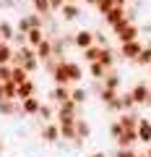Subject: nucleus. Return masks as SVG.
<instances>
[{
  "label": "nucleus",
  "mask_w": 151,
  "mask_h": 157,
  "mask_svg": "<svg viewBox=\"0 0 151 157\" xmlns=\"http://www.w3.org/2000/svg\"><path fill=\"white\" fill-rule=\"evenodd\" d=\"M102 100L110 105L112 100H117V92H115V89H102Z\"/></svg>",
  "instance_id": "nucleus-34"
},
{
  "label": "nucleus",
  "mask_w": 151,
  "mask_h": 157,
  "mask_svg": "<svg viewBox=\"0 0 151 157\" xmlns=\"http://www.w3.org/2000/svg\"><path fill=\"white\" fill-rule=\"evenodd\" d=\"M50 100L55 102V105H63V102H68V100H70V89H68V86H52Z\"/></svg>",
  "instance_id": "nucleus-13"
},
{
  "label": "nucleus",
  "mask_w": 151,
  "mask_h": 157,
  "mask_svg": "<svg viewBox=\"0 0 151 157\" xmlns=\"http://www.w3.org/2000/svg\"><path fill=\"white\" fill-rule=\"evenodd\" d=\"M65 68H68V78H70V84H78L81 78H84V71H81V66H76L73 60H65Z\"/></svg>",
  "instance_id": "nucleus-16"
},
{
  "label": "nucleus",
  "mask_w": 151,
  "mask_h": 157,
  "mask_svg": "<svg viewBox=\"0 0 151 157\" xmlns=\"http://www.w3.org/2000/svg\"><path fill=\"white\" fill-rule=\"evenodd\" d=\"M89 73H91V76H94V78H104L107 76V73H110V68H104V66H102V63H89Z\"/></svg>",
  "instance_id": "nucleus-25"
},
{
  "label": "nucleus",
  "mask_w": 151,
  "mask_h": 157,
  "mask_svg": "<svg viewBox=\"0 0 151 157\" xmlns=\"http://www.w3.org/2000/svg\"><path fill=\"white\" fill-rule=\"evenodd\" d=\"M125 3H128V0H115V6H117V8H125Z\"/></svg>",
  "instance_id": "nucleus-37"
},
{
  "label": "nucleus",
  "mask_w": 151,
  "mask_h": 157,
  "mask_svg": "<svg viewBox=\"0 0 151 157\" xmlns=\"http://www.w3.org/2000/svg\"><path fill=\"white\" fill-rule=\"evenodd\" d=\"M117 121L123 123V128H125V131H135V128H138V121H141V118H135L133 113H123Z\"/></svg>",
  "instance_id": "nucleus-19"
},
{
  "label": "nucleus",
  "mask_w": 151,
  "mask_h": 157,
  "mask_svg": "<svg viewBox=\"0 0 151 157\" xmlns=\"http://www.w3.org/2000/svg\"><path fill=\"white\" fill-rule=\"evenodd\" d=\"M26 78H29V73L26 71H23V68L21 66H13V71H11V81H13V84H23V81H26Z\"/></svg>",
  "instance_id": "nucleus-24"
},
{
  "label": "nucleus",
  "mask_w": 151,
  "mask_h": 157,
  "mask_svg": "<svg viewBox=\"0 0 151 157\" xmlns=\"http://www.w3.org/2000/svg\"><path fill=\"white\" fill-rule=\"evenodd\" d=\"M115 34H117V42H120V45H125V42L138 39V26H135V24H125V26H120Z\"/></svg>",
  "instance_id": "nucleus-4"
},
{
  "label": "nucleus",
  "mask_w": 151,
  "mask_h": 157,
  "mask_svg": "<svg viewBox=\"0 0 151 157\" xmlns=\"http://www.w3.org/2000/svg\"><path fill=\"white\" fill-rule=\"evenodd\" d=\"M65 6V0H50V11H60Z\"/></svg>",
  "instance_id": "nucleus-36"
},
{
  "label": "nucleus",
  "mask_w": 151,
  "mask_h": 157,
  "mask_svg": "<svg viewBox=\"0 0 151 157\" xmlns=\"http://www.w3.org/2000/svg\"><path fill=\"white\" fill-rule=\"evenodd\" d=\"M110 134H112V139H120V136L125 134V128H123V123H120V121H115V123L110 126Z\"/></svg>",
  "instance_id": "nucleus-31"
},
{
  "label": "nucleus",
  "mask_w": 151,
  "mask_h": 157,
  "mask_svg": "<svg viewBox=\"0 0 151 157\" xmlns=\"http://www.w3.org/2000/svg\"><path fill=\"white\" fill-rule=\"evenodd\" d=\"M0 84H3V81H0Z\"/></svg>",
  "instance_id": "nucleus-43"
},
{
  "label": "nucleus",
  "mask_w": 151,
  "mask_h": 157,
  "mask_svg": "<svg viewBox=\"0 0 151 157\" xmlns=\"http://www.w3.org/2000/svg\"><path fill=\"white\" fill-rule=\"evenodd\" d=\"M84 3H89V6H94V8L99 6V0H84Z\"/></svg>",
  "instance_id": "nucleus-38"
},
{
  "label": "nucleus",
  "mask_w": 151,
  "mask_h": 157,
  "mask_svg": "<svg viewBox=\"0 0 151 157\" xmlns=\"http://www.w3.org/2000/svg\"><path fill=\"white\" fill-rule=\"evenodd\" d=\"M3 45H5V39H3V37H0V47H3Z\"/></svg>",
  "instance_id": "nucleus-40"
},
{
  "label": "nucleus",
  "mask_w": 151,
  "mask_h": 157,
  "mask_svg": "<svg viewBox=\"0 0 151 157\" xmlns=\"http://www.w3.org/2000/svg\"><path fill=\"white\" fill-rule=\"evenodd\" d=\"M96 63H102L104 68H110V71H112V63H115V50H112V47H102V50H99V60H96Z\"/></svg>",
  "instance_id": "nucleus-17"
},
{
  "label": "nucleus",
  "mask_w": 151,
  "mask_h": 157,
  "mask_svg": "<svg viewBox=\"0 0 151 157\" xmlns=\"http://www.w3.org/2000/svg\"><path fill=\"white\" fill-rule=\"evenodd\" d=\"M0 149H3V141H0Z\"/></svg>",
  "instance_id": "nucleus-42"
},
{
  "label": "nucleus",
  "mask_w": 151,
  "mask_h": 157,
  "mask_svg": "<svg viewBox=\"0 0 151 157\" xmlns=\"http://www.w3.org/2000/svg\"><path fill=\"white\" fill-rule=\"evenodd\" d=\"M60 126H57V121H50V123L42 126V141L45 144H55V141H60Z\"/></svg>",
  "instance_id": "nucleus-1"
},
{
  "label": "nucleus",
  "mask_w": 151,
  "mask_h": 157,
  "mask_svg": "<svg viewBox=\"0 0 151 157\" xmlns=\"http://www.w3.org/2000/svg\"><path fill=\"white\" fill-rule=\"evenodd\" d=\"M104 89H115V92H117L120 89V76H117V73H107V76H104Z\"/></svg>",
  "instance_id": "nucleus-26"
},
{
  "label": "nucleus",
  "mask_w": 151,
  "mask_h": 157,
  "mask_svg": "<svg viewBox=\"0 0 151 157\" xmlns=\"http://www.w3.org/2000/svg\"><path fill=\"white\" fill-rule=\"evenodd\" d=\"M99 50H102L99 45H91V47H86V50H81V52H84V60H89V63L99 60Z\"/></svg>",
  "instance_id": "nucleus-27"
},
{
  "label": "nucleus",
  "mask_w": 151,
  "mask_h": 157,
  "mask_svg": "<svg viewBox=\"0 0 151 157\" xmlns=\"http://www.w3.org/2000/svg\"><path fill=\"white\" fill-rule=\"evenodd\" d=\"M57 13H60L65 21H76V18L81 16V8H78V3H65V6H63Z\"/></svg>",
  "instance_id": "nucleus-12"
},
{
  "label": "nucleus",
  "mask_w": 151,
  "mask_h": 157,
  "mask_svg": "<svg viewBox=\"0 0 151 157\" xmlns=\"http://www.w3.org/2000/svg\"><path fill=\"white\" fill-rule=\"evenodd\" d=\"M0 115H23L18 100H0Z\"/></svg>",
  "instance_id": "nucleus-10"
},
{
  "label": "nucleus",
  "mask_w": 151,
  "mask_h": 157,
  "mask_svg": "<svg viewBox=\"0 0 151 157\" xmlns=\"http://www.w3.org/2000/svg\"><path fill=\"white\" fill-rule=\"evenodd\" d=\"M76 136H78L81 141H84V139H89V136H91V126L86 123L84 118H76Z\"/></svg>",
  "instance_id": "nucleus-20"
},
{
  "label": "nucleus",
  "mask_w": 151,
  "mask_h": 157,
  "mask_svg": "<svg viewBox=\"0 0 151 157\" xmlns=\"http://www.w3.org/2000/svg\"><path fill=\"white\" fill-rule=\"evenodd\" d=\"M89 157H107L104 152H94V155H89Z\"/></svg>",
  "instance_id": "nucleus-39"
},
{
  "label": "nucleus",
  "mask_w": 151,
  "mask_h": 157,
  "mask_svg": "<svg viewBox=\"0 0 151 157\" xmlns=\"http://www.w3.org/2000/svg\"><path fill=\"white\" fill-rule=\"evenodd\" d=\"M0 37L5 39V42H13V37H16V26H13L11 21H0Z\"/></svg>",
  "instance_id": "nucleus-21"
},
{
  "label": "nucleus",
  "mask_w": 151,
  "mask_h": 157,
  "mask_svg": "<svg viewBox=\"0 0 151 157\" xmlns=\"http://www.w3.org/2000/svg\"><path fill=\"white\" fill-rule=\"evenodd\" d=\"M70 100L76 102V105L86 102V89H81V86H73V89H70Z\"/></svg>",
  "instance_id": "nucleus-29"
},
{
  "label": "nucleus",
  "mask_w": 151,
  "mask_h": 157,
  "mask_svg": "<svg viewBox=\"0 0 151 157\" xmlns=\"http://www.w3.org/2000/svg\"><path fill=\"white\" fill-rule=\"evenodd\" d=\"M65 3H78V0H65Z\"/></svg>",
  "instance_id": "nucleus-41"
},
{
  "label": "nucleus",
  "mask_w": 151,
  "mask_h": 157,
  "mask_svg": "<svg viewBox=\"0 0 151 157\" xmlns=\"http://www.w3.org/2000/svg\"><path fill=\"white\" fill-rule=\"evenodd\" d=\"M55 115H57V121H65V118H78V105H76L73 100L63 102V105H55Z\"/></svg>",
  "instance_id": "nucleus-2"
},
{
  "label": "nucleus",
  "mask_w": 151,
  "mask_h": 157,
  "mask_svg": "<svg viewBox=\"0 0 151 157\" xmlns=\"http://www.w3.org/2000/svg\"><path fill=\"white\" fill-rule=\"evenodd\" d=\"M112 8H115V0H99V6H96V11H99L102 16H104L107 11H112Z\"/></svg>",
  "instance_id": "nucleus-33"
},
{
  "label": "nucleus",
  "mask_w": 151,
  "mask_h": 157,
  "mask_svg": "<svg viewBox=\"0 0 151 157\" xmlns=\"http://www.w3.org/2000/svg\"><path fill=\"white\" fill-rule=\"evenodd\" d=\"M34 52H37L39 60H52V37H45L39 45L34 47Z\"/></svg>",
  "instance_id": "nucleus-9"
},
{
  "label": "nucleus",
  "mask_w": 151,
  "mask_h": 157,
  "mask_svg": "<svg viewBox=\"0 0 151 157\" xmlns=\"http://www.w3.org/2000/svg\"><path fill=\"white\" fill-rule=\"evenodd\" d=\"M52 115H55V113H52V107H50V105H42V107H39V118L45 121V123H50Z\"/></svg>",
  "instance_id": "nucleus-32"
},
{
  "label": "nucleus",
  "mask_w": 151,
  "mask_h": 157,
  "mask_svg": "<svg viewBox=\"0 0 151 157\" xmlns=\"http://www.w3.org/2000/svg\"><path fill=\"white\" fill-rule=\"evenodd\" d=\"M3 94H5V100H18L16 97V84L13 81H3Z\"/></svg>",
  "instance_id": "nucleus-30"
},
{
  "label": "nucleus",
  "mask_w": 151,
  "mask_h": 157,
  "mask_svg": "<svg viewBox=\"0 0 151 157\" xmlns=\"http://www.w3.org/2000/svg\"><path fill=\"white\" fill-rule=\"evenodd\" d=\"M45 37H47L45 29H29V32H26V45H29V47H37Z\"/></svg>",
  "instance_id": "nucleus-18"
},
{
  "label": "nucleus",
  "mask_w": 151,
  "mask_h": 157,
  "mask_svg": "<svg viewBox=\"0 0 151 157\" xmlns=\"http://www.w3.org/2000/svg\"><path fill=\"white\" fill-rule=\"evenodd\" d=\"M34 94H37V84H34V78H31V76H29L23 84L16 86V97H18V102L26 100V97H34Z\"/></svg>",
  "instance_id": "nucleus-7"
},
{
  "label": "nucleus",
  "mask_w": 151,
  "mask_h": 157,
  "mask_svg": "<svg viewBox=\"0 0 151 157\" xmlns=\"http://www.w3.org/2000/svg\"><path fill=\"white\" fill-rule=\"evenodd\" d=\"M11 71L13 66H0V81H11Z\"/></svg>",
  "instance_id": "nucleus-35"
},
{
  "label": "nucleus",
  "mask_w": 151,
  "mask_h": 157,
  "mask_svg": "<svg viewBox=\"0 0 151 157\" xmlns=\"http://www.w3.org/2000/svg\"><path fill=\"white\" fill-rule=\"evenodd\" d=\"M21 68L29 73V76H31V73H37V68H39V58H37V55L23 58V60H21Z\"/></svg>",
  "instance_id": "nucleus-22"
},
{
  "label": "nucleus",
  "mask_w": 151,
  "mask_h": 157,
  "mask_svg": "<svg viewBox=\"0 0 151 157\" xmlns=\"http://www.w3.org/2000/svg\"><path fill=\"white\" fill-rule=\"evenodd\" d=\"M130 97H133L135 105H146V100H149V84H135L130 89Z\"/></svg>",
  "instance_id": "nucleus-11"
},
{
  "label": "nucleus",
  "mask_w": 151,
  "mask_h": 157,
  "mask_svg": "<svg viewBox=\"0 0 151 157\" xmlns=\"http://www.w3.org/2000/svg\"><path fill=\"white\" fill-rule=\"evenodd\" d=\"M70 42L78 47V50H86V47L94 45V32H89V29H81V32H76V34L70 37Z\"/></svg>",
  "instance_id": "nucleus-3"
},
{
  "label": "nucleus",
  "mask_w": 151,
  "mask_h": 157,
  "mask_svg": "<svg viewBox=\"0 0 151 157\" xmlns=\"http://www.w3.org/2000/svg\"><path fill=\"white\" fill-rule=\"evenodd\" d=\"M39 107H42V100H37V94L21 100V113L23 115H39Z\"/></svg>",
  "instance_id": "nucleus-8"
},
{
  "label": "nucleus",
  "mask_w": 151,
  "mask_h": 157,
  "mask_svg": "<svg viewBox=\"0 0 151 157\" xmlns=\"http://www.w3.org/2000/svg\"><path fill=\"white\" fill-rule=\"evenodd\" d=\"M31 11L34 13H39V16H47L50 11V0H31Z\"/></svg>",
  "instance_id": "nucleus-23"
},
{
  "label": "nucleus",
  "mask_w": 151,
  "mask_h": 157,
  "mask_svg": "<svg viewBox=\"0 0 151 157\" xmlns=\"http://www.w3.org/2000/svg\"><path fill=\"white\" fill-rule=\"evenodd\" d=\"M149 68H151V66H149Z\"/></svg>",
  "instance_id": "nucleus-44"
},
{
  "label": "nucleus",
  "mask_w": 151,
  "mask_h": 157,
  "mask_svg": "<svg viewBox=\"0 0 151 157\" xmlns=\"http://www.w3.org/2000/svg\"><path fill=\"white\" fill-rule=\"evenodd\" d=\"M141 50H143V45H141L138 39H133V42H125V45H120V55H123V58H128V60H135Z\"/></svg>",
  "instance_id": "nucleus-6"
},
{
  "label": "nucleus",
  "mask_w": 151,
  "mask_h": 157,
  "mask_svg": "<svg viewBox=\"0 0 151 157\" xmlns=\"http://www.w3.org/2000/svg\"><path fill=\"white\" fill-rule=\"evenodd\" d=\"M135 63H138V66H151V45H146L143 50L138 52V58H135Z\"/></svg>",
  "instance_id": "nucleus-28"
},
{
  "label": "nucleus",
  "mask_w": 151,
  "mask_h": 157,
  "mask_svg": "<svg viewBox=\"0 0 151 157\" xmlns=\"http://www.w3.org/2000/svg\"><path fill=\"white\" fill-rule=\"evenodd\" d=\"M13 55H16V47L11 42H5L0 47V66H13Z\"/></svg>",
  "instance_id": "nucleus-14"
},
{
  "label": "nucleus",
  "mask_w": 151,
  "mask_h": 157,
  "mask_svg": "<svg viewBox=\"0 0 151 157\" xmlns=\"http://www.w3.org/2000/svg\"><path fill=\"white\" fill-rule=\"evenodd\" d=\"M57 126H60V136L68 141H76L78 136H76V118H65V121H57Z\"/></svg>",
  "instance_id": "nucleus-5"
},
{
  "label": "nucleus",
  "mask_w": 151,
  "mask_h": 157,
  "mask_svg": "<svg viewBox=\"0 0 151 157\" xmlns=\"http://www.w3.org/2000/svg\"><path fill=\"white\" fill-rule=\"evenodd\" d=\"M138 141H143V144L151 141V121H146V118L138 121Z\"/></svg>",
  "instance_id": "nucleus-15"
}]
</instances>
